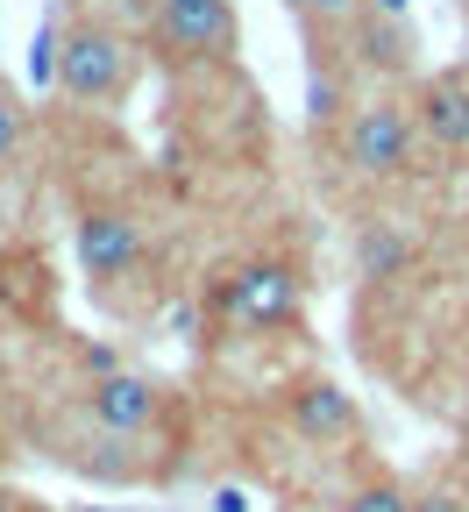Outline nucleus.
Here are the masks:
<instances>
[{
	"label": "nucleus",
	"mask_w": 469,
	"mask_h": 512,
	"mask_svg": "<svg viewBox=\"0 0 469 512\" xmlns=\"http://www.w3.org/2000/svg\"><path fill=\"white\" fill-rule=\"evenodd\" d=\"M157 384L143 370H114V377H93V392H86V420L100 434H150L157 420Z\"/></svg>",
	"instance_id": "nucleus-6"
},
{
	"label": "nucleus",
	"mask_w": 469,
	"mask_h": 512,
	"mask_svg": "<svg viewBox=\"0 0 469 512\" xmlns=\"http://www.w3.org/2000/svg\"><path fill=\"white\" fill-rule=\"evenodd\" d=\"M349 50H356V64H370V72H406V64H413V29L384 22V15H356Z\"/></svg>",
	"instance_id": "nucleus-10"
},
{
	"label": "nucleus",
	"mask_w": 469,
	"mask_h": 512,
	"mask_svg": "<svg viewBox=\"0 0 469 512\" xmlns=\"http://www.w3.org/2000/svg\"><path fill=\"white\" fill-rule=\"evenodd\" d=\"M292 8H299L306 22H356L363 0H292Z\"/></svg>",
	"instance_id": "nucleus-15"
},
{
	"label": "nucleus",
	"mask_w": 469,
	"mask_h": 512,
	"mask_svg": "<svg viewBox=\"0 0 469 512\" xmlns=\"http://www.w3.org/2000/svg\"><path fill=\"white\" fill-rule=\"evenodd\" d=\"M214 306H228L249 328H292L306 313V285L292 264H242L228 271V285H214Z\"/></svg>",
	"instance_id": "nucleus-3"
},
{
	"label": "nucleus",
	"mask_w": 469,
	"mask_h": 512,
	"mask_svg": "<svg viewBox=\"0 0 469 512\" xmlns=\"http://www.w3.org/2000/svg\"><path fill=\"white\" fill-rule=\"evenodd\" d=\"M214 512H249V491H242V484H228V491H214Z\"/></svg>",
	"instance_id": "nucleus-17"
},
{
	"label": "nucleus",
	"mask_w": 469,
	"mask_h": 512,
	"mask_svg": "<svg viewBox=\"0 0 469 512\" xmlns=\"http://www.w3.org/2000/svg\"><path fill=\"white\" fill-rule=\"evenodd\" d=\"M413 121H420V143H434L441 157H469V79L462 72L427 79L413 100Z\"/></svg>",
	"instance_id": "nucleus-7"
},
{
	"label": "nucleus",
	"mask_w": 469,
	"mask_h": 512,
	"mask_svg": "<svg viewBox=\"0 0 469 512\" xmlns=\"http://www.w3.org/2000/svg\"><path fill=\"white\" fill-rule=\"evenodd\" d=\"M150 43L171 64H214L235 43V8L228 0H192V8H157L150 15Z\"/></svg>",
	"instance_id": "nucleus-4"
},
{
	"label": "nucleus",
	"mask_w": 469,
	"mask_h": 512,
	"mask_svg": "<svg viewBox=\"0 0 469 512\" xmlns=\"http://www.w3.org/2000/svg\"><path fill=\"white\" fill-rule=\"evenodd\" d=\"M349 107V93H342V72H334L327 57H313V72H306V121L313 128H327L334 114Z\"/></svg>",
	"instance_id": "nucleus-11"
},
{
	"label": "nucleus",
	"mask_w": 469,
	"mask_h": 512,
	"mask_svg": "<svg viewBox=\"0 0 469 512\" xmlns=\"http://www.w3.org/2000/svg\"><path fill=\"white\" fill-rule=\"evenodd\" d=\"M342 150H349V171H356V178L384 185V178H398V171L413 164L420 121H413V107H398V100H370V107H356Z\"/></svg>",
	"instance_id": "nucleus-1"
},
{
	"label": "nucleus",
	"mask_w": 469,
	"mask_h": 512,
	"mask_svg": "<svg viewBox=\"0 0 469 512\" xmlns=\"http://www.w3.org/2000/svg\"><path fill=\"white\" fill-rule=\"evenodd\" d=\"M0 512H22V498H15V491H0Z\"/></svg>",
	"instance_id": "nucleus-19"
},
{
	"label": "nucleus",
	"mask_w": 469,
	"mask_h": 512,
	"mask_svg": "<svg viewBox=\"0 0 469 512\" xmlns=\"http://www.w3.org/2000/svg\"><path fill=\"white\" fill-rule=\"evenodd\" d=\"M107 8H121V15H157V0H107Z\"/></svg>",
	"instance_id": "nucleus-18"
},
{
	"label": "nucleus",
	"mask_w": 469,
	"mask_h": 512,
	"mask_svg": "<svg viewBox=\"0 0 469 512\" xmlns=\"http://www.w3.org/2000/svg\"><path fill=\"white\" fill-rule=\"evenodd\" d=\"M0 477H8V448H0Z\"/></svg>",
	"instance_id": "nucleus-21"
},
{
	"label": "nucleus",
	"mask_w": 469,
	"mask_h": 512,
	"mask_svg": "<svg viewBox=\"0 0 469 512\" xmlns=\"http://www.w3.org/2000/svg\"><path fill=\"white\" fill-rule=\"evenodd\" d=\"M57 64H64V22H43L29 43V86H57Z\"/></svg>",
	"instance_id": "nucleus-12"
},
{
	"label": "nucleus",
	"mask_w": 469,
	"mask_h": 512,
	"mask_svg": "<svg viewBox=\"0 0 469 512\" xmlns=\"http://www.w3.org/2000/svg\"><path fill=\"white\" fill-rule=\"evenodd\" d=\"M413 0H363V15H384V22H406Z\"/></svg>",
	"instance_id": "nucleus-16"
},
{
	"label": "nucleus",
	"mask_w": 469,
	"mask_h": 512,
	"mask_svg": "<svg viewBox=\"0 0 469 512\" xmlns=\"http://www.w3.org/2000/svg\"><path fill=\"white\" fill-rule=\"evenodd\" d=\"M86 512H107V505H86Z\"/></svg>",
	"instance_id": "nucleus-22"
},
{
	"label": "nucleus",
	"mask_w": 469,
	"mask_h": 512,
	"mask_svg": "<svg viewBox=\"0 0 469 512\" xmlns=\"http://www.w3.org/2000/svg\"><path fill=\"white\" fill-rule=\"evenodd\" d=\"M413 256H420V235H413L406 221H370V228L356 235V278H370V285L406 278Z\"/></svg>",
	"instance_id": "nucleus-9"
},
{
	"label": "nucleus",
	"mask_w": 469,
	"mask_h": 512,
	"mask_svg": "<svg viewBox=\"0 0 469 512\" xmlns=\"http://www.w3.org/2000/svg\"><path fill=\"white\" fill-rule=\"evenodd\" d=\"M57 86L72 93L79 107H107L128 93V43L114 29H64V64Z\"/></svg>",
	"instance_id": "nucleus-2"
},
{
	"label": "nucleus",
	"mask_w": 469,
	"mask_h": 512,
	"mask_svg": "<svg viewBox=\"0 0 469 512\" xmlns=\"http://www.w3.org/2000/svg\"><path fill=\"white\" fill-rule=\"evenodd\" d=\"M285 420H292V434L334 448V441H349V434H356V399H349L334 377H306V384H292Z\"/></svg>",
	"instance_id": "nucleus-8"
},
{
	"label": "nucleus",
	"mask_w": 469,
	"mask_h": 512,
	"mask_svg": "<svg viewBox=\"0 0 469 512\" xmlns=\"http://www.w3.org/2000/svg\"><path fill=\"white\" fill-rule=\"evenodd\" d=\"M157 8H192V0H157Z\"/></svg>",
	"instance_id": "nucleus-20"
},
{
	"label": "nucleus",
	"mask_w": 469,
	"mask_h": 512,
	"mask_svg": "<svg viewBox=\"0 0 469 512\" xmlns=\"http://www.w3.org/2000/svg\"><path fill=\"white\" fill-rule=\"evenodd\" d=\"M342 512H413V491H398L391 477H370L342 498Z\"/></svg>",
	"instance_id": "nucleus-13"
},
{
	"label": "nucleus",
	"mask_w": 469,
	"mask_h": 512,
	"mask_svg": "<svg viewBox=\"0 0 469 512\" xmlns=\"http://www.w3.org/2000/svg\"><path fill=\"white\" fill-rule=\"evenodd\" d=\"M79 264H86V278H100V285L128 278V271L143 264V228L128 221V214H114V207L79 214Z\"/></svg>",
	"instance_id": "nucleus-5"
},
{
	"label": "nucleus",
	"mask_w": 469,
	"mask_h": 512,
	"mask_svg": "<svg viewBox=\"0 0 469 512\" xmlns=\"http://www.w3.org/2000/svg\"><path fill=\"white\" fill-rule=\"evenodd\" d=\"M22 136H29V128H22V107H15L8 93H0V164H15V150H22Z\"/></svg>",
	"instance_id": "nucleus-14"
}]
</instances>
